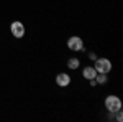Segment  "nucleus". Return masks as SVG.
Masks as SVG:
<instances>
[{
  "label": "nucleus",
  "instance_id": "nucleus-1",
  "mask_svg": "<svg viewBox=\"0 0 123 122\" xmlns=\"http://www.w3.org/2000/svg\"><path fill=\"white\" fill-rule=\"evenodd\" d=\"M105 109L110 114H115L117 111L122 109V99L118 96H113V94L112 96H107L105 97Z\"/></svg>",
  "mask_w": 123,
  "mask_h": 122
},
{
  "label": "nucleus",
  "instance_id": "nucleus-2",
  "mask_svg": "<svg viewBox=\"0 0 123 122\" xmlns=\"http://www.w3.org/2000/svg\"><path fill=\"white\" fill-rule=\"evenodd\" d=\"M95 71L97 73H105V74H108L110 71H112V63H110V59H107V58H95Z\"/></svg>",
  "mask_w": 123,
  "mask_h": 122
},
{
  "label": "nucleus",
  "instance_id": "nucleus-3",
  "mask_svg": "<svg viewBox=\"0 0 123 122\" xmlns=\"http://www.w3.org/2000/svg\"><path fill=\"white\" fill-rule=\"evenodd\" d=\"M10 31L15 38H23L25 36V25L21 22H13L10 25Z\"/></svg>",
  "mask_w": 123,
  "mask_h": 122
},
{
  "label": "nucleus",
  "instance_id": "nucleus-4",
  "mask_svg": "<svg viewBox=\"0 0 123 122\" xmlns=\"http://www.w3.org/2000/svg\"><path fill=\"white\" fill-rule=\"evenodd\" d=\"M82 46H84V41H82L80 36H71L67 40V48L71 51H80Z\"/></svg>",
  "mask_w": 123,
  "mask_h": 122
},
{
  "label": "nucleus",
  "instance_id": "nucleus-5",
  "mask_svg": "<svg viewBox=\"0 0 123 122\" xmlns=\"http://www.w3.org/2000/svg\"><path fill=\"white\" fill-rule=\"evenodd\" d=\"M56 84L59 87H67V86L71 84V76L67 74V73H59L56 76Z\"/></svg>",
  "mask_w": 123,
  "mask_h": 122
},
{
  "label": "nucleus",
  "instance_id": "nucleus-6",
  "mask_svg": "<svg viewBox=\"0 0 123 122\" xmlns=\"http://www.w3.org/2000/svg\"><path fill=\"white\" fill-rule=\"evenodd\" d=\"M95 74H97V71H95L94 66H85L84 71H82V76H84L85 79H94Z\"/></svg>",
  "mask_w": 123,
  "mask_h": 122
},
{
  "label": "nucleus",
  "instance_id": "nucleus-7",
  "mask_svg": "<svg viewBox=\"0 0 123 122\" xmlns=\"http://www.w3.org/2000/svg\"><path fill=\"white\" fill-rule=\"evenodd\" d=\"M95 83H97V84H107V81H108V78H107V74H105V73H97V74H95Z\"/></svg>",
  "mask_w": 123,
  "mask_h": 122
},
{
  "label": "nucleus",
  "instance_id": "nucleus-8",
  "mask_svg": "<svg viewBox=\"0 0 123 122\" xmlns=\"http://www.w3.org/2000/svg\"><path fill=\"white\" fill-rule=\"evenodd\" d=\"M79 65H80V63H79L77 58H69V61H67V68H69V69H77Z\"/></svg>",
  "mask_w": 123,
  "mask_h": 122
},
{
  "label": "nucleus",
  "instance_id": "nucleus-9",
  "mask_svg": "<svg viewBox=\"0 0 123 122\" xmlns=\"http://www.w3.org/2000/svg\"><path fill=\"white\" fill-rule=\"evenodd\" d=\"M115 114H117V121H118V122H122V121H123V114H122V109H120V111H117Z\"/></svg>",
  "mask_w": 123,
  "mask_h": 122
},
{
  "label": "nucleus",
  "instance_id": "nucleus-10",
  "mask_svg": "<svg viewBox=\"0 0 123 122\" xmlns=\"http://www.w3.org/2000/svg\"><path fill=\"white\" fill-rule=\"evenodd\" d=\"M89 81H90V86H92V87H95V86H97V83H95V79H89Z\"/></svg>",
  "mask_w": 123,
  "mask_h": 122
},
{
  "label": "nucleus",
  "instance_id": "nucleus-11",
  "mask_svg": "<svg viewBox=\"0 0 123 122\" xmlns=\"http://www.w3.org/2000/svg\"><path fill=\"white\" fill-rule=\"evenodd\" d=\"M89 56H90V59H95V58H97V56H95V53H92V51L89 53Z\"/></svg>",
  "mask_w": 123,
  "mask_h": 122
}]
</instances>
